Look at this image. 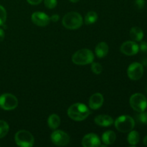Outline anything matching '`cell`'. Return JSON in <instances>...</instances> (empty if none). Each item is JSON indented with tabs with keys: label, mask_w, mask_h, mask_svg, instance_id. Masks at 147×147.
Returning a JSON list of instances; mask_svg holds the SVG:
<instances>
[{
	"label": "cell",
	"mask_w": 147,
	"mask_h": 147,
	"mask_svg": "<svg viewBox=\"0 0 147 147\" xmlns=\"http://www.w3.org/2000/svg\"><path fill=\"white\" fill-rule=\"evenodd\" d=\"M90 114L88 108L83 103H74L69 107L67 115L73 120L76 121H81L87 119Z\"/></svg>",
	"instance_id": "6da1fadb"
},
{
	"label": "cell",
	"mask_w": 147,
	"mask_h": 147,
	"mask_svg": "<svg viewBox=\"0 0 147 147\" xmlns=\"http://www.w3.org/2000/svg\"><path fill=\"white\" fill-rule=\"evenodd\" d=\"M83 23V17L79 13L70 11L67 13L63 18V24L69 30H76L80 28Z\"/></svg>",
	"instance_id": "7a4b0ae2"
},
{
	"label": "cell",
	"mask_w": 147,
	"mask_h": 147,
	"mask_svg": "<svg viewBox=\"0 0 147 147\" xmlns=\"http://www.w3.org/2000/svg\"><path fill=\"white\" fill-rule=\"evenodd\" d=\"M94 60V55L89 49H81L76 52L72 56V61L73 63L79 65L92 63Z\"/></svg>",
	"instance_id": "3957f363"
},
{
	"label": "cell",
	"mask_w": 147,
	"mask_h": 147,
	"mask_svg": "<svg viewBox=\"0 0 147 147\" xmlns=\"http://www.w3.org/2000/svg\"><path fill=\"white\" fill-rule=\"evenodd\" d=\"M114 123L116 129L122 133L130 132L135 126V121L133 118L126 115L118 117Z\"/></svg>",
	"instance_id": "277c9868"
},
{
	"label": "cell",
	"mask_w": 147,
	"mask_h": 147,
	"mask_svg": "<svg viewBox=\"0 0 147 147\" xmlns=\"http://www.w3.org/2000/svg\"><path fill=\"white\" fill-rule=\"evenodd\" d=\"M14 141L19 146L31 147L34 145V139L30 132L26 130H20L16 133Z\"/></svg>",
	"instance_id": "5b68a950"
},
{
	"label": "cell",
	"mask_w": 147,
	"mask_h": 147,
	"mask_svg": "<svg viewBox=\"0 0 147 147\" xmlns=\"http://www.w3.org/2000/svg\"><path fill=\"white\" fill-rule=\"evenodd\" d=\"M130 106L135 111L140 112L144 111L147 107V99L144 95L142 93H134L131 96L129 99Z\"/></svg>",
	"instance_id": "8992f818"
},
{
	"label": "cell",
	"mask_w": 147,
	"mask_h": 147,
	"mask_svg": "<svg viewBox=\"0 0 147 147\" xmlns=\"http://www.w3.org/2000/svg\"><path fill=\"white\" fill-rule=\"evenodd\" d=\"M18 106V100L11 93H4L0 96V108L5 111L16 109Z\"/></svg>",
	"instance_id": "52a82bcc"
},
{
	"label": "cell",
	"mask_w": 147,
	"mask_h": 147,
	"mask_svg": "<svg viewBox=\"0 0 147 147\" xmlns=\"http://www.w3.org/2000/svg\"><path fill=\"white\" fill-rule=\"evenodd\" d=\"M51 140L56 146H64L70 142V136L63 131L56 130L51 134Z\"/></svg>",
	"instance_id": "ba28073f"
},
{
	"label": "cell",
	"mask_w": 147,
	"mask_h": 147,
	"mask_svg": "<svg viewBox=\"0 0 147 147\" xmlns=\"http://www.w3.org/2000/svg\"><path fill=\"white\" fill-rule=\"evenodd\" d=\"M127 74L131 80H139L144 74V67L142 64L139 63H131L128 67Z\"/></svg>",
	"instance_id": "9c48e42d"
},
{
	"label": "cell",
	"mask_w": 147,
	"mask_h": 147,
	"mask_svg": "<svg viewBox=\"0 0 147 147\" xmlns=\"http://www.w3.org/2000/svg\"><path fill=\"white\" fill-rule=\"evenodd\" d=\"M32 22L39 27H45L48 25L50 22V18L45 13L41 11H36L32 14Z\"/></svg>",
	"instance_id": "30bf717a"
},
{
	"label": "cell",
	"mask_w": 147,
	"mask_h": 147,
	"mask_svg": "<svg viewBox=\"0 0 147 147\" xmlns=\"http://www.w3.org/2000/svg\"><path fill=\"white\" fill-rule=\"evenodd\" d=\"M121 52L128 56H132L137 54L139 51V47L135 42L126 41L121 46Z\"/></svg>",
	"instance_id": "8fae6325"
},
{
	"label": "cell",
	"mask_w": 147,
	"mask_h": 147,
	"mask_svg": "<svg viewBox=\"0 0 147 147\" xmlns=\"http://www.w3.org/2000/svg\"><path fill=\"white\" fill-rule=\"evenodd\" d=\"M100 140L98 135L88 134L82 139V146L84 147H98L100 146Z\"/></svg>",
	"instance_id": "7c38bea8"
},
{
	"label": "cell",
	"mask_w": 147,
	"mask_h": 147,
	"mask_svg": "<svg viewBox=\"0 0 147 147\" xmlns=\"http://www.w3.org/2000/svg\"><path fill=\"white\" fill-rule=\"evenodd\" d=\"M103 101H104V99H103V95L99 93H94L90 96L89 99V107L93 110L98 109L103 106Z\"/></svg>",
	"instance_id": "4fadbf2b"
},
{
	"label": "cell",
	"mask_w": 147,
	"mask_h": 147,
	"mask_svg": "<svg viewBox=\"0 0 147 147\" xmlns=\"http://www.w3.org/2000/svg\"><path fill=\"white\" fill-rule=\"evenodd\" d=\"M94 121L96 124L103 127L110 126L113 123V119L108 115H99L95 118Z\"/></svg>",
	"instance_id": "5bb4252c"
},
{
	"label": "cell",
	"mask_w": 147,
	"mask_h": 147,
	"mask_svg": "<svg viewBox=\"0 0 147 147\" xmlns=\"http://www.w3.org/2000/svg\"><path fill=\"white\" fill-rule=\"evenodd\" d=\"M95 52H96V54L98 57H100V58L104 57L105 56L107 55L108 53H109V45L104 42H99L96 45Z\"/></svg>",
	"instance_id": "9a60e30c"
},
{
	"label": "cell",
	"mask_w": 147,
	"mask_h": 147,
	"mask_svg": "<svg viewBox=\"0 0 147 147\" xmlns=\"http://www.w3.org/2000/svg\"><path fill=\"white\" fill-rule=\"evenodd\" d=\"M130 37L134 41L140 42L144 37V32L138 27H134L130 30Z\"/></svg>",
	"instance_id": "2e32d148"
},
{
	"label": "cell",
	"mask_w": 147,
	"mask_h": 147,
	"mask_svg": "<svg viewBox=\"0 0 147 147\" xmlns=\"http://www.w3.org/2000/svg\"><path fill=\"white\" fill-rule=\"evenodd\" d=\"M116 135L113 131H107L102 136V141L106 145H111L116 141Z\"/></svg>",
	"instance_id": "e0dca14e"
},
{
	"label": "cell",
	"mask_w": 147,
	"mask_h": 147,
	"mask_svg": "<svg viewBox=\"0 0 147 147\" xmlns=\"http://www.w3.org/2000/svg\"><path fill=\"white\" fill-rule=\"evenodd\" d=\"M47 123L50 129H57L60 124V118L56 114H52L49 116Z\"/></svg>",
	"instance_id": "ac0fdd59"
},
{
	"label": "cell",
	"mask_w": 147,
	"mask_h": 147,
	"mask_svg": "<svg viewBox=\"0 0 147 147\" xmlns=\"http://www.w3.org/2000/svg\"><path fill=\"white\" fill-rule=\"evenodd\" d=\"M128 142L129 144L132 145V146H135L137 144L140 140V136H139V134L136 131L131 130L130 133L129 134L128 136Z\"/></svg>",
	"instance_id": "d6986e66"
},
{
	"label": "cell",
	"mask_w": 147,
	"mask_h": 147,
	"mask_svg": "<svg viewBox=\"0 0 147 147\" xmlns=\"http://www.w3.org/2000/svg\"><path fill=\"white\" fill-rule=\"evenodd\" d=\"M98 20L97 13L93 11H90L87 13L85 17V23L86 24H91L96 22Z\"/></svg>",
	"instance_id": "ffe728a7"
},
{
	"label": "cell",
	"mask_w": 147,
	"mask_h": 147,
	"mask_svg": "<svg viewBox=\"0 0 147 147\" xmlns=\"http://www.w3.org/2000/svg\"><path fill=\"white\" fill-rule=\"evenodd\" d=\"M9 129L8 123L4 121L0 120V139L4 137L8 134Z\"/></svg>",
	"instance_id": "44dd1931"
},
{
	"label": "cell",
	"mask_w": 147,
	"mask_h": 147,
	"mask_svg": "<svg viewBox=\"0 0 147 147\" xmlns=\"http://www.w3.org/2000/svg\"><path fill=\"white\" fill-rule=\"evenodd\" d=\"M7 20V11L4 7L0 5V26H3Z\"/></svg>",
	"instance_id": "7402d4cb"
},
{
	"label": "cell",
	"mask_w": 147,
	"mask_h": 147,
	"mask_svg": "<svg viewBox=\"0 0 147 147\" xmlns=\"http://www.w3.org/2000/svg\"><path fill=\"white\" fill-rule=\"evenodd\" d=\"M91 70L95 74H100L103 71V67L98 63H93L91 65Z\"/></svg>",
	"instance_id": "603a6c76"
},
{
	"label": "cell",
	"mask_w": 147,
	"mask_h": 147,
	"mask_svg": "<svg viewBox=\"0 0 147 147\" xmlns=\"http://www.w3.org/2000/svg\"><path fill=\"white\" fill-rule=\"evenodd\" d=\"M45 7L48 9H54L57 6V0H44Z\"/></svg>",
	"instance_id": "cb8c5ba5"
},
{
	"label": "cell",
	"mask_w": 147,
	"mask_h": 147,
	"mask_svg": "<svg viewBox=\"0 0 147 147\" xmlns=\"http://www.w3.org/2000/svg\"><path fill=\"white\" fill-rule=\"evenodd\" d=\"M138 119L142 123L147 124V112H140V113L138 116Z\"/></svg>",
	"instance_id": "d4e9b609"
},
{
	"label": "cell",
	"mask_w": 147,
	"mask_h": 147,
	"mask_svg": "<svg viewBox=\"0 0 147 147\" xmlns=\"http://www.w3.org/2000/svg\"><path fill=\"white\" fill-rule=\"evenodd\" d=\"M135 5L137 7V9H142L145 5V0H136L135 1Z\"/></svg>",
	"instance_id": "484cf974"
},
{
	"label": "cell",
	"mask_w": 147,
	"mask_h": 147,
	"mask_svg": "<svg viewBox=\"0 0 147 147\" xmlns=\"http://www.w3.org/2000/svg\"><path fill=\"white\" fill-rule=\"evenodd\" d=\"M139 49L142 53H147V42H142L139 45Z\"/></svg>",
	"instance_id": "4316f807"
},
{
	"label": "cell",
	"mask_w": 147,
	"mask_h": 147,
	"mask_svg": "<svg viewBox=\"0 0 147 147\" xmlns=\"http://www.w3.org/2000/svg\"><path fill=\"white\" fill-rule=\"evenodd\" d=\"M27 1L31 5H38L42 1V0H27Z\"/></svg>",
	"instance_id": "83f0119b"
},
{
	"label": "cell",
	"mask_w": 147,
	"mask_h": 147,
	"mask_svg": "<svg viewBox=\"0 0 147 147\" xmlns=\"http://www.w3.org/2000/svg\"><path fill=\"white\" fill-rule=\"evenodd\" d=\"M50 20H51L53 22H57L60 20V17H59L58 14H53V15L50 17Z\"/></svg>",
	"instance_id": "f1b7e54d"
},
{
	"label": "cell",
	"mask_w": 147,
	"mask_h": 147,
	"mask_svg": "<svg viewBox=\"0 0 147 147\" xmlns=\"http://www.w3.org/2000/svg\"><path fill=\"white\" fill-rule=\"evenodd\" d=\"M4 37H5V34H4V30H3L2 29L0 28V42L4 40Z\"/></svg>",
	"instance_id": "f546056e"
},
{
	"label": "cell",
	"mask_w": 147,
	"mask_h": 147,
	"mask_svg": "<svg viewBox=\"0 0 147 147\" xmlns=\"http://www.w3.org/2000/svg\"><path fill=\"white\" fill-rule=\"evenodd\" d=\"M144 144L146 145V146H147V135L146 136H145L144 138Z\"/></svg>",
	"instance_id": "4dcf8cb0"
},
{
	"label": "cell",
	"mask_w": 147,
	"mask_h": 147,
	"mask_svg": "<svg viewBox=\"0 0 147 147\" xmlns=\"http://www.w3.org/2000/svg\"><path fill=\"white\" fill-rule=\"evenodd\" d=\"M70 1H71V2H73V3H76V2H78V1H79V0H70Z\"/></svg>",
	"instance_id": "1f68e13d"
}]
</instances>
